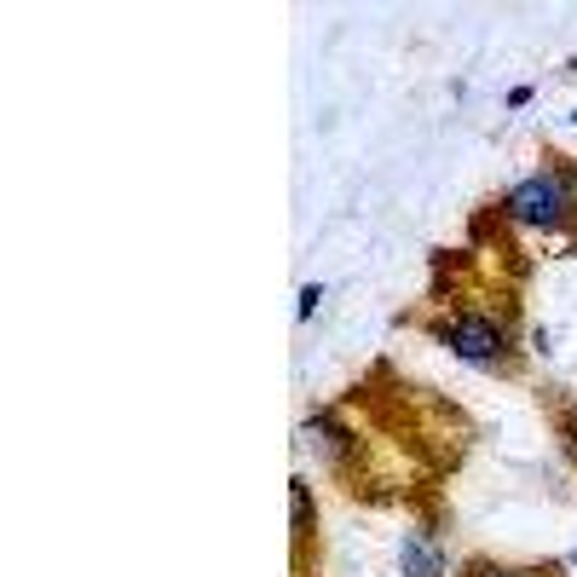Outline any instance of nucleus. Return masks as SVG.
<instances>
[{"label": "nucleus", "mask_w": 577, "mask_h": 577, "mask_svg": "<svg viewBox=\"0 0 577 577\" xmlns=\"http://www.w3.org/2000/svg\"><path fill=\"white\" fill-rule=\"evenodd\" d=\"M561 208H566V180L561 173H538V180L508 191V214H514L520 226H554Z\"/></svg>", "instance_id": "1"}, {"label": "nucleus", "mask_w": 577, "mask_h": 577, "mask_svg": "<svg viewBox=\"0 0 577 577\" xmlns=\"http://www.w3.org/2000/svg\"><path fill=\"white\" fill-rule=\"evenodd\" d=\"M451 347H456V359L485 364V359H497L502 352V329L491 318H456L451 324Z\"/></svg>", "instance_id": "2"}, {"label": "nucleus", "mask_w": 577, "mask_h": 577, "mask_svg": "<svg viewBox=\"0 0 577 577\" xmlns=\"http://www.w3.org/2000/svg\"><path fill=\"white\" fill-rule=\"evenodd\" d=\"M398 561H405V577H439V572H445V561H439V548H428L421 538H405V548H398Z\"/></svg>", "instance_id": "3"}, {"label": "nucleus", "mask_w": 577, "mask_h": 577, "mask_svg": "<svg viewBox=\"0 0 577 577\" xmlns=\"http://www.w3.org/2000/svg\"><path fill=\"white\" fill-rule=\"evenodd\" d=\"M295 525H306V485L295 479Z\"/></svg>", "instance_id": "4"}]
</instances>
